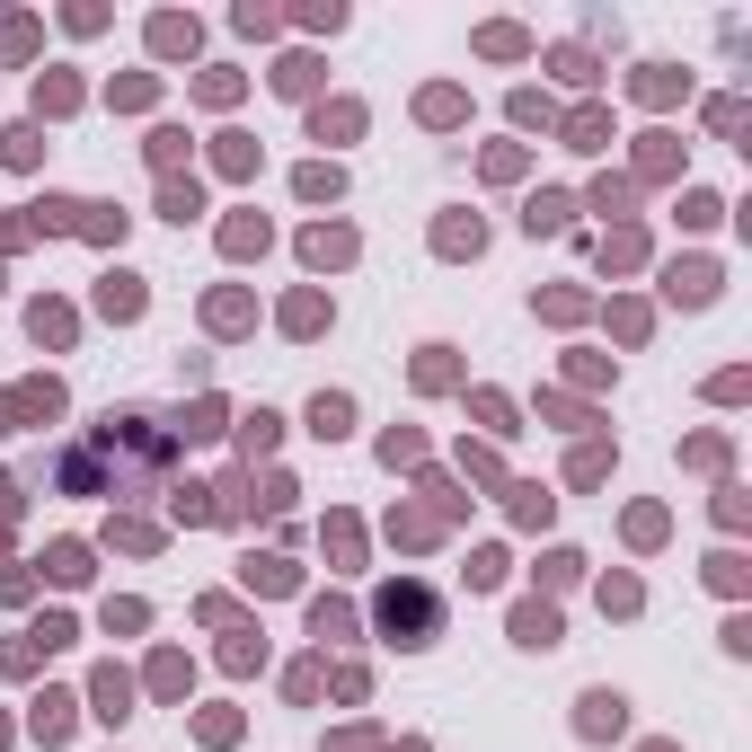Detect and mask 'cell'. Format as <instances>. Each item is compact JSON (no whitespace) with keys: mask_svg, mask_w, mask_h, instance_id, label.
Segmentation results:
<instances>
[{"mask_svg":"<svg viewBox=\"0 0 752 752\" xmlns=\"http://www.w3.org/2000/svg\"><path fill=\"white\" fill-rule=\"evenodd\" d=\"M169 469V426L160 417H98L89 443L62 452V488L72 496H143Z\"/></svg>","mask_w":752,"mask_h":752,"instance_id":"cell-1","label":"cell"},{"mask_svg":"<svg viewBox=\"0 0 752 752\" xmlns=\"http://www.w3.org/2000/svg\"><path fill=\"white\" fill-rule=\"evenodd\" d=\"M381 629H390L398 646H426V638L443 629V602H434L426 584H390V593H381Z\"/></svg>","mask_w":752,"mask_h":752,"instance_id":"cell-2","label":"cell"},{"mask_svg":"<svg viewBox=\"0 0 752 752\" xmlns=\"http://www.w3.org/2000/svg\"><path fill=\"white\" fill-rule=\"evenodd\" d=\"M514 638H522V646H558V611H550V602H522V611H514Z\"/></svg>","mask_w":752,"mask_h":752,"instance_id":"cell-3","label":"cell"},{"mask_svg":"<svg viewBox=\"0 0 752 752\" xmlns=\"http://www.w3.org/2000/svg\"><path fill=\"white\" fill-rule=\"evenodd\" d=\"M89 700H98V717H133V681H124V673L107 664V673L89 681Z\"/></svg>","mask_w":752,"mask_h":752,"instance_id":"cell-4","label":"cell"},{"mask_svg":"<svg viewBox=\"0 0 752 752\" xmlns=\"http://www.w3.org/2000/svg\"><path fill=\"white\" fill-rule=\"evenodd\" d=\"M620 726H629V700L620 691H593L584 700V735H620Z\"/></svg>","mask_w":752,"mask_h":752,"instance_id":"cell-5","label":"cell"},{"mask_svg":"<svg viewBox=\"0 0 752 752\" xmlns=\"http://www.w3.org/2000/svg\"><path fill=\"white\" fill-rule=\"evenodd\" d=\"M98 310H107V319H143V284H133V275H107V284H98Z\"/></svg>","mask_w":752,"mask_h":752,"instance_id":"cell-6","label":"cell"},{"mask_svg":"<svg viewBox=\"0 0 752 752\" xmlns=\"http://www.w3.org/2000/svg\"><path fill=\"white\" fill-rule=\"evenodd\" d=\"M301 257H310V266H346V257H355V231H310Z\"/></svg>","mask_w":752,"mask_h":752,"instance_id":"cell-7","label":"cell"},{"mask_svg":"<svg viewBox=\"0 0 752 752\" xmlns=\"http://www.w3.org/2000/svg\"><path fill=\"white\" fill-rule=\"evenodd\" d=\"M36 735H45V743L72 735V700H62V691H45V700H36Z\"/></svg>","mask_w":752,"mask_h":752,"instance_id":"cell-8","label":"cell"},{"mask_svg":"<svg viewBox=\"0 0 752 752\" xmlns=\"http://www.w3.org/2000/svg\"><path fill=\"white\" fill-rule=\"evenodd\" d=\"M708 293H717L708 266H673V301H708Z\"/></svg>","mask_w":752,"mask_h":752,"instance_id":"cell-9","label":"cell"},{"mask_svg":"<svg viewBox=\"0 0 752 752\" xmlns=\"http://www.w3.org/2000/svg\"><path fill=\"white\" fill-rule=\"evenodd\" d=\"M27 328H36V346H62V336H72V310H53V301H36V319H27Z\"/></svg>","mask_w":752,"mask_h":752,"instance_id":"cell-10","label":"cell"},{"mask_svg":"<svg viewBox=\"0 0 752 752\" xmlns=\"http://www.w3.org/2000/svg\"><path fill=\"white\" fill-rule=\"evenodd\" d=\"M160 213H169V222H195V213H204V195H195V177H186V186H160Z\"/></svg>","mask_w":752,"mask_h":752,"instance_id":"cell-11","label":"cell"},{"mask_svg":"<svg viewBox=\"0 0 752 752\" xmlns=\"http://www.w3.org/2000/svg\"><path fill=\"white\" fill-rule=\"evenodd\" d=\"M45 567H53V584H81V576H89V550H72V540H62Z\"/></svg>","mask_w":752,"mask_h":752,"instance_id":"cell-12","label":"cell"},{"mask_svg":"<svg viewBox=\"0 0 752 752\" xmlns=\"http://www.w3.org/2000/svg\"><path fill=\"white\" fill-rule=\"evenodd\" d=\"M522 222H531V231H558V222H567V195H531Z\"/></svg>","mask_w":752,"mask_h":752,"instance_id":"cell-13","label":"cell"},{"mask_svg":"<svg viewBox=\"0 0 752 752\" xmlns=\"http://www.w3.org/2000/svg\"><path fill=\"white\" fill-rule=\"evenodd\" d=\"M151 45H160V53H195V27H186V19H160Z\"/></svg>","mask_w":752,"mask_h":752,"instance_id":"cell-14","label":"cell"},{"mask_svg":"<svg viewBox=\"0 0 752 752\" xmlns=\"http://www.w3.org/2000/svg\"><path fill=\"white\" fill-rule=\"evenodd\" d=\"M0 151H10L19 169H36V151H45V143H36V124H10V143H0Z\"/></svg>","mask_w":752,"mask_h":752,"instance_id":"cell-15","label":"cell"},{"mask_svg":"<svg viewBox=\"0 0 752 752\" xmlns=\"http://www.w3.org/2000/svg\"><path fill=\"white\" fill-rule=\"evenodd\" d=\"M346 417H355L346 398H319V407H310V426H319V434H346Z\"/></svg>","mask_w":752,"mask_h":752,"instance_id":"cell-16","label":"cell"},{"mask_svg":"<svg viewBox=\"0 0 752 752\" xmlns=\"http://www.w3.org/2000/svg\"><path fill=\"white\" fill-rule=\"evenodd\" d=\"M222 169H257V143H248V133H222Z\"/></svg>","mask_w":752,"mask_h":752,"instance_id":"cell-17","label":"cell"},{"mask_svg":"<svg viewBox=\"0 0 752 752\" xmlns=\"http://www.w3.org/2000/svg\"><path fill=\"white\" fill-rule=\"evenodd\" d=\"M646 752H673V743H646Z\"/></svg>","mask_w":752,"mask_h":752,"instance_id":"cell-18","label":"cell"}]
</instances>
